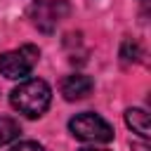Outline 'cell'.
<instances>
[{"label": "cell", "mask_w": 151, "mask_h": 151, "mask_svg": "<svg viewBox=\"0 0 151 151\" xmlns=\"http://www.w3.org/2000/svg\"><path fill=\"white\" fill-rule=\"evenodd\" d=\"M139 5H142V14L146 17V12H149V0H139Z\"/></svg>", "instance_id": "10"}, {"label": "cell", "mask_w": 151, "mask_h": 151, "mask_svg": "<svg viewBox=\"0 0 151 151\" xmlns=\"http://www.w3.org/2000/svg\"><path fill=\"white\" fill-rule=\"evenodd\" d=\"M9 101L26 118H40L52 101V90L45 80L31 78V80H24L21 85H17L9 92Z\"/></svg>", "instance_id": "1"}, {"label": "cell", "mask_w": 151, "mask_h": 151, "mask_svg": "<svg viewBox=\"0 0 151 151\" xmlns=\"http://www.w3.org/2000/svg\"><path fill=\"white\" fill-rule=\"evenodd\" d=\"M139 57H142V47H139V42L132 40V38L123 40V45H120V59H123V64L139 61Z\"/></svg>", "instance_id": "8"}, {"label": "cell", "mask_w": 151, "mask_h": 151, "mask_svg": "<svg viewBox=\"0 0 151 151\" xmlns=\"http://www.w3.org/2000/svg\"><path fill=\"white\" fill-rule=\"evenodd\" d=\"M68 130L76 139L80 142H92V144H104L113 139V127L97 113H78L68 120Z\"/></svg>", "instance_id": "2"}, {"label": "cell", "mask_w": 151, "mask_h": 151, "mask_svg": "<svg viewBox=\"0 0 151 151\" xmlns=\"http://www.w3.org/2000/svg\"><path fill=\"white\" fill-rule=\"evenodd\" d=\"M19 134H21L19 123H17L14 118H5V116H2V118H0V146L14 142Z\"/></svg>", "instance_id": "7"}, {"label": "cell", "mask_w": 151, "mask_h": 151, "mask_svg": "<svg viewBox=\"0 0 151 151\" xmlns=\"http://www.w3.org/2000/svg\"><path fill=\"white\" fill-rule=\"evenodd\" d=\"M94 83L90 76H83V73H73V76H66L61 80V94L66 101H78V99H85L90 92H92Z\"/></svg>", "instance_id": "5"}, {"label": "cell", "mask_w": 151, "mask_h": 151, "mask_svg": "<svg viewBox=\"0 0 151 151\" xmlns=\"http://www.w3.org/2000/svg\"><path fill=\"white\" fill-rule=\"evenodd\" d=\"M68 12H71V7L66 0H35L28 9L33 26L40 28L42 33H52L57 28V24L68 17Z\"/></svg>", "instance_id": "4"}, {"label": "cell", "mask_w": 151, "mask_h": 151, "mask_svg": "<svg viewBox=\"0 0 151 151\" xmlns=\"http://www.w3.org/2000/svg\"><path fill=\"white\" fill-rule=\"evenodd\" d=\"M9 151H47V149L40 146L38 142H19V144H14Z\"/></svg>", "instance_id": "9"}, {"label": "cell", "mask_w": 151, "mask_h": 151, "mask_svg": "<svg viewBox=\"0 0 151 151\" xmlns=\"http://www.w3.org/2000/svg\"><path fill=\"white\" fill-rule=\"evenodd\" d=\"M125 123L127 127H132V132H137L139 137L149 139V113L144 109H127L125 111Z\"/></svg>", "instance_id": "6"}, {"label": "cell", "mask_w": 151, "mask_h": 151, "mask_svg": "<svg viewBox=\"0 0 151 151\" xmlns=\"http://www.w3.org/2000/svg\"><path fill=\"white\" fill-rule=\"evenodd\" d=\"M83 151H104V149H83Z\"/></svg>", "instance_id": "12"}, {"label": "cell", "mask_w": 151, "mask_h": 151, "mask_svg": "<svg viewBox=\"0 0 151 151\" xmlns=\"http://www.w3.org/2000/svg\"><path fill=\"white\" fill-rule=\"evenodd\" d=\"M134 151H146V146H142V144H134Z\"/></svg>", "instance_id": "11"}, {"label": "cell", "mask_w": 151, "mask_h": 151, "mask_svg": "<svg viewBox=\"0 0 151 151\" xmlns=\"http://www.w3.org/2000/svg\"><path fill=\"white\" fill-rule=\"evenodd\" d=\"M38 57H40V50L35 45H21L17 50L2 52L0 54V73L9 80L26 78L33 71V66L38 64Z\"/></svg>", "instance_id": "3"}]
</instances>
